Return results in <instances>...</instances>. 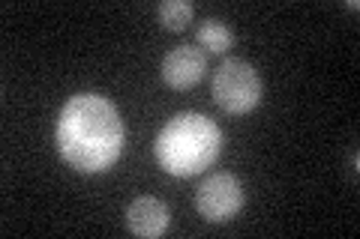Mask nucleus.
I'll return each instance as SVG.
<instances>
[{"instance_id":"obj_1","label":"nucleus","mask_w":360,"mask_h":239,"mask_svg":"<svg viewBox=\"0 0 360 239\" xmlns=\"http://www.w3.org/2000/svg\"><path fill=\"white\" fill-rule=\"evenodd\" d=\"M123 120L99 93H75L58 114L54 141L60 156L82 174L108 170L123 150Z\"/></svg>"},{"instance_id":"obj_2","label":"nucleus","mask_w":360,"mask_h":239,"mask_svg":"<svg viewBox=\"0 0 360 239\" xmlns=\"http://www.w3.org/2000/svg\"><path fill=\"white\" fill-rule=\"evenodd\" d=\"M156 162L172 177H195L222 153V132L205 114L186 111L162 126L156 138Z\"/></svg>"},{"instance_id":"obj_3","label":"nucleus","mask_w":360,"mask_h":239,"mask_svg":"<svg viewBox=\"0 0 360 239\" xmlns=\"http://www.w3.org/2000/svg\"><path fill=\"white\" fill-rule=\"evenodd\" d=\"M213 99L229 114H250L262 102V78L246 60H225L213 75Z\"/></svg>"},{"instance_id":"obj_4","label":"nucleus","mask_w":360,"mask_h":239,"mask_svg":"<svg viewBox=\"0 0 360 239\" xmlns=\"http://www.w3.org/2000/svg\"><path fill=\"white\" fill-rule=\"evenodd\" d=\"M195 207L210 224L231 221L243 210V186L231 174H213L198 186Z\"/></svg>"},{"instance_id":"obj_5","label":"nucleus","mask_w":360,"mask_h":239,"mask_svg":"<svg viewBox=\"0 0 360 239\" xmlns=\"http://www.w3.org/2000/svg\"><path fill=\"white\" fill-rule=\"evenodd\" d=\"M205 69H207V57L201 48H195V45H177L162 60V78H165V84L174 90L195 87L201 78H205Z\"/></svg>"},{"instance_id":"obj_6","label":"nucleus","mask_w":360,"mask_h":239,"mask_svg":"<svg viewBox=\"0 0 360 239\" xmlns=\"http://www.w3.org/2000/svg\"><path fill=\"white\" fill-rule=\"evenodd\" d=\"M168 207L156 198H135L127 207V227L135 236H162L168 231Z\"/></svg>"},{"instance_id":"obj_7","label":"nucleus","mask_w":360,"mask_h":239,"mask_svg":"<svg viewBox=\"0 0 360 239\" xmlns=\"http://www.w3.org/2000/svg\"><path fill=\"white\" fill-rule=\"evenodd\" d=\"M198 42L205 45L207 51L222 54V51H229L231 45H234V33H231L229 25H222L219 18H207L205 25L198 27Z\"/></svg>"},{"instance_id":"obj_8","label":"nucleus","mask_w":360,"mask_h":239,"mask_svg":"<svg viewBox=\"0 0 360 239\" xmlns=\"http://www.w3.org/2000/svg\"><path fill=\"white\" fill-rule=\"evenodd\" d=\"M156 15H160V25L165 30H184L193 21V4L189 0H165L156 9Z\"/></svg>"}]
</instances>
